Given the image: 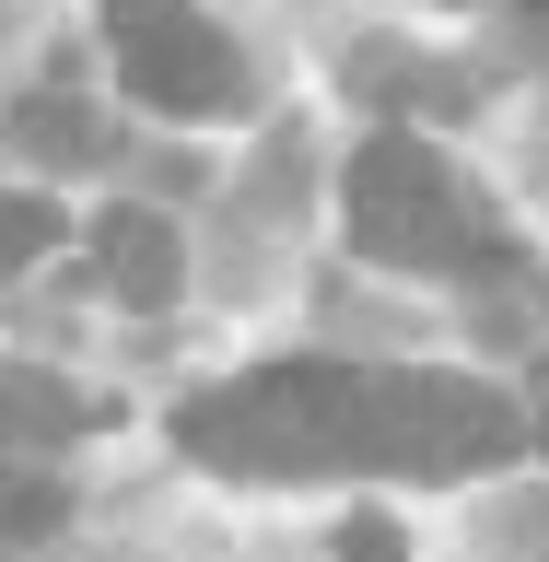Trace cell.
I'll list each match as a JSON object with an SVG mask.
<instances>
[{"label": "cell", "mask_w": 549, "mask_h": 562, "mask_svg": "<svg viewBox=\"0 0 549 562\" xmlns=\"http://www.w3.org/2000/svg\"><path fill=\"white\" fill-rule=\"evenodd\" d=\"M175 446L235 469V481H293V469H363V375L340 363H270L175 411Z\"/></svg>", "instance_id": "1"}, {"label": "cell", "mask_w": 549, "mask_h": 562, "mask_svg": "<svg viewBox=\"0 0 549 562\" xmlns=\"http://www.w3.org/2000/svg\"><path fill=\"white\" fill-rule=\"evenodd\" d=\"M351 246L386 270H468L480 258V200L456 188L445 153H421L410 130H375L351 153Z\"/></svg>", "instance_id": "2"}, {"label": "cell", "mask_w": 549, "mask_h": 562, "mask_svg": "<svg viewBox=\"0 0 549 562\" xmlns=\"http://www.w3.org/2000/svg\"><path fill=\"white\" fill-rule=\"evenodd\" d=\"M538 422L480 375H363V469H491Z\"/></svg>", "instance_id": "3"}, {"label": "cell", "mask_w": 549, "mask_h": 562, "mask_svg": "<svg viewBox=\"0 0 549 562\" xmlns=\"http://www.w3.org/2000/svg\"><path fill=\"white\" fill-rule=\"evenodd\" d=\"M117 82H129L152 117H235L245 105V59L199 12H175V0H129V12H117Z\"/></svg>", "instance_id": "4"}, {"label": "cell", "mask_w": 549, "mask_h": 562, "mask_svg": "<svg viewBox=\"0 0 549 562\" xmlns=\"http://www.w3.org/2000/svg\"><path fill=\"white\" fill-rule=\"evenodd\" d=\"M94 258H105V293H117V305H175V235H164V211H105Z\"/></svg>", "instance_id": "5"}, {"label": "cell", "mask_w": 549, "mask_h": 562, "mask_svg": "<svg viewBox=\"0 0 549 562\" xmlns=\"http://www.w3.org/2000/svg\"><path fill=\"white\" fill-rule=\"evenodd\" d=\"M468 281H480V340H538V328H549V281L526 270V258L480 246V258H468Z\"/></svg>", "instance_id": "6"}, {"label": "cell", "mask_w": 549, "mask_h": 562, "mask_svg": "<svg viewBox=\"0 0 549 562\" xmlns=\"http://www.w3.org/2000/svg\"><path fill=\"white\" fill-rule=\"evenodd\" d=\"M82 434V398L35 363H0V446H70Z\"/></svg>", "instance_id": "7"}, {"label": "cell", "mask_w": 549, "mask_h": 562, "mask_svg": "<svg viewBox=\"0 0 549 562\" xmlns=\"http://www.w3.org/2000/svg\"><path fill=\"white\" fill-rule=\"evenodd\" d=\"M12 140H24L35 165H94V105H70V94H35L24 117H12Z\"/></svg>", "instance_id": "8"}, {"label": "cell", "mask_w": 549, "mask_h": 562, "mask_svg": "<svg viewBox=\"0 0 549 562\" xmlns=\"http://www.w3.org/2000/svg\"><path fill=\"white\" fill-rule=\"evenodd\" d=\"M47 527H59V481L0 469V551H12V539H47Z\"/></svg>", "instance_id": "9"}, {"label": "cell", "mask_w": 549, "mask_h": 562, "mask_svg": "<svg viewBox=\"0 0 549 562\" xmlns=\"http://www.w3.org/2000/svg\"><path fill=\"white\" fill-rule=\"evenodd\" d=\"M59 246V200H0V270H24Z\"/></svg>", "instance_id": "10"}, {"label": "cell", "mask_w": 549, "mask_h": 562, "mask_svg": "<svg viewBox=\"0 0 549 562\" xmlns=\"http://www.w3.org/2000/svg\"><path fill=\"white\" fill-rule=\"evenodd\" d=\"M340 551H351V562H398V527H386V516H351Z\"/></svg>", "instance_id": "11"}, {"label": "cell", "mask_w": 549, "mask_h": 562, "mask_svg": "<svg viewBox=\"0 0 549 562\" xmlns=\"http://www.w3.org/2000/svg\"><path fill=\"white\" fill-rule=\"evenodd\" d=\"M526 422H538V446H549V375H538V411H526Z\"/></svg>", "instance_id": "12"}]
</instances>
